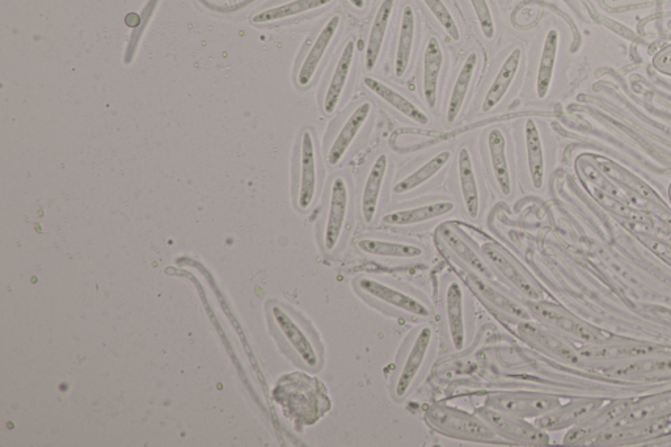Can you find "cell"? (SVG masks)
Returning <instances> with one entry per match:
<instances>
[{
	"mask_svg": "<svg viewBox=\"0 0 671 447\" xmlns=\"http://www.w3.org/2000/svg\"><path fill=\"white\" fill-rule=\"evenodd\" d=\"M653 347H613L610 349H592L584 353L588 357L614 358V357H630V356H645V354L652 353Z\"/></svg>",
	"mask_w": 671,
	"mask_h": 447,
	"instance_id": "ab89813d",
	"label": "cell"
},
{
	"mask_svg": "<svg viewBox=\"0 0 671 447\" xmlns=\"http://www.w3.org/2000/svg\"><path fill=\"white\" fill-rule=\"evenodd\" d=\"M320 163L314 132L303 130L299 138L297 179H295V205L299 212H310L315 205L320 188Z\"/></svg>",
	"mask_w": 671,
	"mask_h": 447,
	"instance_id": "ba28073f",
	"label": "cell"
},
{
	"mask_svg": "<svg viewBox=\"0 0 671 447\" xmlns=\"http://www.w3.org/2000/svg\"><path fill=\"white\" fill-rule=\"evenodd\" d=\"M671 434V416L662 419L644 421L624 427L609 428L593 438V444L599 446L627 445L669 436Z\"/></svg>",
	"mask_w": 671,
	"mask_h": 447,
	"instance_id": "d6986e66",
	"label": "cell"
},
{
	"mask_svg": "<svg viewBox=\"0 0 671 447\" xmlns=\"http://www.w3.org/2000/svg\"><path fill=\"white\" fill-rule=\"evenodd\" d=\"M270 327L282 349L299 368L318 373L324 366V348L318 333L299 312L286 303L268 305Z\"/></svg>",
	"mask_w": 671,
	"mask_h": 447,
	"instance_id": "7a4b0ae2",
	"label": "cell"
},
{
	"mask_svg": "<svg viewBox=\"0 0 671 447\" xmlns=\"http://www.w3.org/2000/svg\"><path fill=\"white\" fill-rule=\"evenodd\" d=\"M527 306H529L531 315L534 318H537L540 323L554 327L557 331L567 333V335L576 337V339L589 344H602L606 341V337L601 332L594 330L588 324L582 323L581 320L568 314L567 311L560 309L559 306L542 301L527 302Z\"/></svg>",
	"mask_w": 671,
	"mask_h": 447,
	"instance_id": "e0dca14e",
	"label": "cell"
},
{
	"mask_svg": "<svg viewBox=\"0 0 671 447\" xmlns=\"http://www.w3.org/2000/svg\"><path fill=\"white\" fill-rule=\"evenodd\" d=\"M668 416H671V391L649 396V398L633 403L631 408L611 428L644 423V421L662 419V417Z\"/></svg>",
	"mask_w": 671,
	"mask_h": 447,
	"instance_id": "4dcf8cb0",
	"label": "cell"
},
{
	"mask_svg": "<svg viewBox=\"0 0 671 447\" xmlns=\"http://www.w3.org/2000/svg\"><path fill=\"white\" fill-rule=\"evenodd\" d=\"M333 0H291V2L281 4V6L269 8L257 14L252 19L255 24L276 23V21L294 18V16L306 14L327 7Z\"/></svg>",
	"mask_w": 671,
	"mask_h": 447,
	"instance_id": "d590c367",
	"label": "cell"
},
{
	"mask_svg": "<svg viewBox=\"0 0 671 447\" xmlns=\"http://www.w3.org/2000/svg\"><path fill=\"white\" fill-rule=\"evenodd\" d=\"M436 349L437 333L433 324L422 322L409 332L391 374L390 396L394 402L404 403L420 386Z\"/></svg>",
	"mask_w": 671,
	"mask_h": 447,
	"instance_id": "3957f363",
	"label": "cell"
},
{
	"mask_svg": "<svg viewBox=\"0 0 671 447\" xmlns=\"http://www.w3.org/2000/svg\"><path fill=\"white\" fill-rule=\"evenodd\" d=\"M453 160V151L446 149L424 160L419 166L400 177L392 187V195L403 197L413 195L432 184L443 174Z\"/></svg>",
	"mask_w": 671,
	"mask_h": 447,
	"instance_id": "ffe728a7",
	"label": "cell"
},
{
	"mask_svg": "<svg viewBox=\"0 0 671 447\" xmlns=\"http://www.w3.org/2000/svg\"><path fill=\"white\" fill-rule=\"evenodd\" d=\"M373 111V107L369 101H364L354 108L350 116L346 118L344 125L341 126L335 138L332 139L331 145L327 151V163L331 167L340 166L344 162L346 155L352 150L354 142L360 136L362 129L365 128L367 120Z\"/></svg>",
	"mask_w": 671,
	"mask_h": 447,
	"instance_id": "7402d4cb",
	"label": "cell"
},
{
	"mask_svg": "<svg viewBox=\"0 0 671 447\" xmlns=\"http://www.w3.org/2000/svg\"><path fill=\"white\" fill-rule=\"evenodd\" d=\"M518 335L525 340L530 347L548 354V356L557 358V360L567 362L571 365H580L581 354L557 336L556 333L547 330L540 324H535L531 320L518 324Z\"/></svg>",
	"mask_w": 671,
	"mask_h": 447,
	"instance_id": "44dd1931",
	"label": "cell"
},
{
	"mask_svg": "<svg viewBox=\"0 0 671 447\" xmlns=\"http://www.w3.org/2000/svg\"><path fill=\"white\" fill-rule=\"evenodd\" d=\"M561 406L560 398L540 392L505 391L488 395L484 407L522 417H539Z\"/></svg>",
	"mask_w": 671,
	"mask_h": 447,
	"instance_id": "7c38bea8",
	"label": "cell"
},
{
	"mask_svg": "<svg viewBox=\"0 0 671 447\" xmlns=\"http://www.w3.org/2000/svg\"><path fill=\"white\" fill-rule=\"evenodd\" d=\"M341 18L339 15H333L331 19L324 24L322 31L316 36L312 42L310 50H308L305 58L299 66L297 73L298 87L306 88L310 86L314 80L316 73H318L320 65H322L324 56H326L329 46H331L333 39H335L337 31H339Z\"/></svg>",
	"mask_w": 671,
	"mask_h": 447,
	"instance_id": "d4e9b609",
	"label": "cell"
},
{
	"mask_svg": "<svg viewBox=\"0 0 671 447\" xmlns=\"http://www.w3.org/2000/svg\"><path fill=\"white\" fill-rule=\"evenodd\" d=\"M521 61L522 49L514 48L502 62L495 79L492 80L491 86L485 92L483 103H481V112H492L493 109L499 107L501 101L504 100L510 88H512L514 80H516Z\"/></svg>",
	"mask_w": 671,
	"mask_h": 447,
	"instance_id": "f1b7e54d",
	"label": "cell"
},
{
	"mask_svg": "<svg viewBox=\"0 0 671 447\" xmlns=\"http://www.w3.org/2000/svg\"><path fill=\"white\" fill-rule=\"evenodd\" d=\"M352 208L353 191L349 177L345 174L333 176L319 229V243L327 256H335L343 247Z\"/></svg>",
	"mask_w": 671,
	"mask_h": 447,
	"instance_id": "5b68a950",
	"label": "cell"
},
{
	"mask_svg": "<svg viewBox=\"0 0 671 447\" xmlns=\"http://www.w3.org/2000/svg\"><path fill=\"white\" fill-rule=\"evenodd\" d=\"M635 400L623 399L610 403L602 411L594 412L592 416L578 424L575 429L564 438L565 445H581L585 441L593 440L599 433L613 427V425L631 408Z\"/></svg>",
	"mask_w": 671,
	"mask_h": 447,
	"instance_id": "603a6c76",
	"label": "cell"
},
{
	"mask_svg": "<svg viewBox=\"0 0 671 447\" xmlns=\"http://www.w3.org/2000/svg\"><path fill=\"white\" fill-rule=\"evenodd\" d=\"M354 57H356V42L349 40L346 42L339 59H337L326 92H324L323 111L328 116L336 112L341 99H343L346 84H348L350 73H352Z\"/></svg>",
	"mask_w": 671,
	"mask_h": 447,
	"instance_id": "484cf974",
	"label": "cell"
},
{
	"mask_svg": "<svg viewBox=\"0 0 671 447\" xmlns=\"http://www.w3.org/2000/svg\"><path fill=\"white\" fill-rule=\"evenodd\" d=\"M438 242H440L442 250L463 269L464 273L496 278L487 260H485L483 252L476 248L475 244L467 238L459 227L443 225L438 230Z\"/></svg>",
	"mask_w": 671,
	"mask_h": 447,
	"instance_id": "8fae6325",
	"label": "cell"
},
{
	"mask_svg": "<svg viewBox=\"0 0 671 447\" xmlns=\"http://www.w3.org/2000/svg\"><path fill=\"white\" fill-rule=\"evenodd\" d=\"M487 159L489 175L496 191L504 198H510L514 193V179L512 166L508 154V142L500 128H492L487 134Z\"/></svg>",
	"mask_w": 671,
	"mask_h": 447,
	"instance_id": "ac0fdd59",
	"label": "cell"
},
{
	"mask_svg": "<svg viewBox=\"0 0 671 447\" xmlns=\"http://www.w3.org/2000/svg\"><path fill=\"white\" fill-rule=\"evenodd\" d=\"M429 427L451 440L474 442V444H500L502 438L481 417L462 409L434 404L425 412Z\"/></svg>",
	"mask_w": 671,
	"mask_h": 447,
	"instance_id": "8992f818",
	"label": "cell"
},
{
	"mask_svg": "<svg viewBox=\"0 0 671 447\" xmlns=\"http://www.w3.org/2000/svg\"><path fill=\"white\" fill-rule=\"evenodd\" d=\"M395 0H382L369 32L365 50V66L367 71H373L381 58L384 39H386L388 25L394 12Z\"/></svg>",
	"mask_w": 671,
	"mask_h": 447,
	"instance_id": "1f68e13d",
	"label": "cell"
},
{
	"mask_svg": "<svg viewBox=\"0 0 671 447\" xmlns=\"http://www.w3.org/2000/svg\"><path fill=\"white\" fill-rule=\"evenodd\" d=\"M445 63L442 46L437 37H430L426 42L424 58H422V96L429 109L437 107L438 86Z\"/></svg>",
	"mask_w": 671,
	"mask_h": 447,
	"instance_id": "83f0119b",
	"label": "cell"
},
{
	"mask_svg": "<svg viewBox=\"0 0 671 447\" xmlns=\"http://www.w3.org/2000/svg\"><path fill=\"white\" fill-rule=\"evenodd\" d=\"M391 160L386 153H381L371 160L362 179L360 192V214L366 226L374 225L384 195V188L390 175Z\"/></svg>",
	"mask_w": 671,
	"mask_h": 447,
	"instance_id": "9a60e30c",
	"label": "cell"
},
{
	"mask_svg": "<svg viewBox=\"0 0 671 447\" xmlns=\"http://www.w3.org/2000/svg\"><path fill=\"white\" fill-rule=\"evenodd\" d=\"M480 31L487 40L495 39L496 25L488 0H470Z\"/></svg>",
	"mask_w": 671,
	"mask_h": 447,
	"instance_id": "f35d334b",
	"label": "cell"
},
{
	"mask_svg": "<svg viewBox=\"0 0 671 447\" xmlns=\"http://www.w3.org/2000/svg\"><path fill=\"white\" fill-rule=\"evenodd\" d=\"M422 3L428 7L430 14L436 18L451 40L461 41V31H459L457 20L454 19L443 0H422Z\"/></svg>",
	"mask_w": 671,
	"mask_h": 447,
	"instance_id": "74e56055",
	"label": "cell"
},
{
	"mask_svg": "<svg viewBox=\"0 0 671 447\" xmlns=\"http://www.w3.org/2000/svg\"><path fill=\"white\" fill-rule=\"evenodd\" d=\"M479 65L478 53L472 52L464 59L461 70L455 79L453 90H451L449 103L446 108V121L454 124L461 115L463 105L466 103L468 91L474 80L476 69Z\"/></svg>",
	"mask_w": 671,
	"mask_h": 447,
	"instance_id": "d6a6232c",
	"label": "cell"
},
{
	"mask_svg": "<svg viewBox=\"0 0 671 447\" xmlns=\"http://www.w3.org/2000/svg\"><path fill=\"white\" fill-rule=\"evenodd\" d=\"M442 335L451 353L466 352L475 335L474 299L470 286L457 274L443 277L440 289Z\"/></svg>",
	"mask_w": 671,
	"mask_h": 447,
	"instance_id": "277c9868",
	"label": "cell"
},
{
	"mask_svg": "<svg viewBox=\"0 0 671 447\" xmlns=\"http://www.w3.org/2000/svg\"><path fill=\"white\" fill-rule=\"evenodd\" d=\"M356 250L367 259L390 267H409L429 259L428 247L413 240L386 238V236H361Z\"/></svg>",
	"mask_w": 671,
	"mask_h": 447,
	"instance_id": "52a82bcc",
	"label": "cell"
},
{
	"mask_svg": "<svg viewBox=\"0 0 671 447\" xmlns=\"http://www.w3.org/2000/svg\"><path fill=\"white\" fill-rule=\"evenodd\" d=\"M364 84L367 90L373 92L374 95H377L384 103L390 105L395 111H398L400 115L407 117L408 120L422 126L429 124V117L421 108L417 107L407 96L400 94V92L394 90L388 84L383 83L382 80L366 77Z\"/></svg>",
	"mask_w": 671,
	"mask_h": 447,
	"instance_id": "f546056e",
	"label": "cell"
},
{
	"mask_svg": "<svg viewBox=\"0 0 671 447\" xmlns=\"http://www.w3.org/2000/svg\"><path fill=\"white\" fill-rule=\"evenodd\" d=\"M455 183L464 214L470 221H479L484 205L483 188L474 155L468 146H462L458 150Z\"/></svg>",
	"mask_w": 671,
	"mask_h": 447,
	"instance_id": "4fadbf2b",
	"label": "cell"
},
{
	"mask_svg": "<svg viewBox=\"0 0 671 447\" xmlns=\"http://www.w3.org/2000/svg\"><path fill=\"white\" fill-rule=\"evenodd\" d=\"M671 371V358H664V360H645L639 362H633V364L615 366L606 370L605 373L610 375V377L615 378H631V377H644V375H653V374H665L670 373Z\"/></svg>",
	"mask_w": 671,
	"mask_h": 447,
	"instance_id": "8d00e7d4",
	"label": "cell"
},
{
	"mask_svg": "<svg viewBox=\"0 0 671 447\" xmlns=\"http://www.w3.org/2000/svg\"><path fill=\"white\" fill-rule=\"evenodd\" d=\"M523 137H525L526 170L530 185L534 191H542L546 183V154L537 122L526 121Z\"/></svg>",
	"mask_w": 671,
	"mask_h": 447,
	"instance_id": "4316f807",
	"label": "cell"
},
{
	"mask_svg": "<svg viewBox=\"0 0 671 447\" xmlns=\"http://www.w3.org/2000/svg\"><path fill=\"white\" fill-rule=\"evenodd\" d=\"M466 281L471 292L478 295L480 301L502 320L519 324L533 319L529 306H525V303L519 301L516 295L499 284L496 278L466 273Z\"/></svg>",
	"mask_w": 671,
	"mask_h": 447,
	"instance_id": "30bf717a",
	"label": "cell"
},
{
	"mask_svg": "<svg viewBox=\"0 0 671 447\" xmlns=\"http://www.w3.org/2000/svg\"><path fill=\"white\" fill-rule=\"evenodd\" d=\"M476 413L504 441L526 446L550 444V437H548L546 430L538 428L535 424L527 423L522 417L508 415V413L495 411V409L487 407L478 409Z\"/></svg>",
	"mask_w": 671,
	"mask_h": 447,
	"instance_id": "5bb4252c",
	"label": "cell"
},
{
	"mask_svg": "<svg viewBox=\"0 0 671 447\" xmlns=\"http://www.w3.org/2000/svg\"><path fill=\"white\" fill-rule=\"evenodd\" d=\"M560 36L556 29L548 31L546 39L543 42L542 54L537 73V83L535 90L540 100L546 99L551 90L552 80H554L555 66L557 59V50H559Z\"/></svg>",
	"mask_w": 671,
	"mask_h": 447,
	"instance_id": "e575fe53",
	"label": "cell"
},
{
	"mask_svg": "<svg viewBox=\"0 0 671 447\" xmlns=\"http://www.w3.org/2000/svg\"><path fill=\"white\" fill-rule=\"evenodd\" d=\"M354 292L371 307L408 322H428L434 314L432 301L420 290L377 273H361L353 280Z\"/></svg>",
	"mask_w": 671,
	"mask_h": 447,
	"instance_id": "6da1fadb",
	"label": "cell"
},
{
	"mask_svg": "<svg viewBox=\"0 0 671 447\" xmlns=\"http://www.w3.org/2000/svg\"><path fill=\"white\" fill-rule=\"evenodd\" d=\"M457 209L451 200H429L419 205L405 206L392 209L382 217L384 226L392 229H416V227L430 225L440 219L453 214Z\"/></svg>",
	"mask_w": 671,
	"mask_h": 447,
	"instance_id": "2e32d148",
	"label": "cell"
},
{
	"mask_svg": "<svg viewBox=\"0 0 671 447\" xmlns=\"http://www.w3.org/2000/svg\"><path fill=\"white\" fill-rule=\"evenodd\" d=\"M493 274L527 302L542 301L543 292L530 273L497 243L487 242L480 248Z\"/></svg>",
	"mask_w": 671,
	"mask_h": 447,
	"instance_id": "9c48e42d",
	"label": "cell"
},
{
	"mask_svg": "<svg viewBox=\"0 0 671 447\" xmlns=\"http://www.w3.org/2000/svg\"><path fill=\"white\" fill-rule=\"evenodd\" d=\"M350 6L356 8V10H364L366 6L365 0H348Z\"/></svg>",
	"mask_w": 671,
	"mask_h": 447,
	"instance_id": "60d3db41",
	"label": "cell"
},
{
	"mask_svg": "<svg viewBox=\"0 0 671 447\" xmlns=\"http://www.w3.org/2000/svg\"><path fill=\"white\" fill-rule=\"evenodd\" d=\"M416 37V14L412 6H405L400 23L398 45H396L394 73L396 78H404L411 65L413 44Z\"/></svg>",
	"mask_w": 671,
	"mask_h": 447,
	"instance_id": "836d02e7",
	"label": "cell"
},
{
	"mask_svg": "<svg viewBox=\"0 0 671 447\" xmlns=\"http://www.w3.org/2000/svg\"><path fill=\"white\" fill-rule=\"evenodd\" d=\"M602 406V400L582 399L578 402L568 403L567 406H559L552 411L537 417L535 425L546 432H555L564 428L578 425L592 416Z\"/></svg>",
	"mask_w": 671,
	"mask_h": 447,
	"instance_id": "cb8c5ba5",
	"label": "cell"
}]
</instances>
